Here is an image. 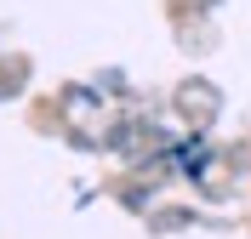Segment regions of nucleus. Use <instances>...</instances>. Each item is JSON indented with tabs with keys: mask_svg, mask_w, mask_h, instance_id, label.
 I'll list each match as a JSON object with an SVG mask.
<instances>
[]
</instances>
